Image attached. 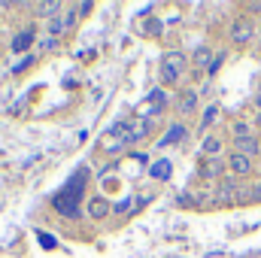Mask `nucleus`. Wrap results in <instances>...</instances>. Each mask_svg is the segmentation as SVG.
<instances>
[{"label": "nucleus", "instance_id": "f3484780", "mask_svg": "<svg viewBox=\"0 0 261 258\" xmlns=\"http://www.w3.org/2000/svg\"><path fill=\"white\" fill-rule=\"evenodd\" d=\"M234 197V179H222V189H219V200H231Z\"/></svg>", "mask_w": 261, "mask_h": 258}, {"label": "nucleus", "instance_id": "6e6552de", "mask_svg": "<svg viewBox=\"0 0 261 258\" xmlns=\"http://www.w3.org/2000/svg\"><path fill=\"white\" fill-rule=\"evenodd\" d=\"M195 107H197V94L195 91H182V97L176 100V113H179V116H189Z\"/></svg>", "mask_w": 261, "mask_h": 258}, {"label": "nucleus", "instance_id": "f8f14e48", "mask_svg": "<svg viewBox=\"0 0 261 258\" xmlns=\"http://www.w3.org/2000/svg\"><path fill=\"white\" fill-rule=\"evenodd\" d=\"M107 210H110V207H107L103 197H91V200H88V216H91V219H103Z\"/></svg>", "mask_w": 261, "mask_h": 258}, {"label": "nucleus", "instance_id": "dca6fc26", "mask_svg": "<svg viewBox=\"0 0 261 258\" xmlns=\"http://www.w3.org/2000/svg\"><path fill=\"white\" fill-rule=\"evenodd\" d=\"M216 119H219V107H206V110H203V119H200V131L210 128Z\"/></svg>", "mask_w": 261, "mask_h": 258}, {"label": "nucleus", "instance_id": "ddd939ff", "mask_svg": "<svg viewBox=\"0 0 261 258\" xmlns=\"http://www.w3.org/2000/svg\"><path fill=\"white\" fill-rule=\"evenodd\" d=\"M192 64L210 70V67H213V52H210V49H197L195 55H192Z\"/></svg>", "mask_w": 261, "mask_h": 258}, {"label": "nucleus", "instance_id": "39448f33", "mask_svg": "<svg viewBox=\"0 0 261 258\" xmlns=\"http://www.w3.org/2000/svg\"><path fill=\"white\" fill-rule=\"evenodd\" d=\"M252 37H255V24L249 18H237L234 28H231V40L234 43H249Z\"/></svg>", "mask_w": 261, "mask_h": 258}, {"label": "nucleus", "instance_id": "f03ea898", "mask_svg": "<svg viewBox=\"0 0 261 258\" xmlns=\"http://www.w3.org/2000/svg\"><path fill=\"white\" fill-rule=\"evenodd\" d=\"M85 179V173H76V179H73V186L67 183V189L58 197H55V207H58V213H64V216H76V207H79V197H82V183Z\"/></svg>", "mask_w": 261, "mask_h": 258}, {"label": "nucleus", "instance_id": "f257e3e1", "mask_svg": "<svg viewBox=\"0 0 261 258\" xmlns=\"http://www.w3.org/2000/svg\"><path fill=\"white\" fill-rule=\"evenodd\" d=\"M186 64H189V58H186L182 52H167V55L161 58V82H164V85H176L179 76L186 73Z\"/></svg>", "mask_w": 261, "mask_h": 258}, {"label": "nucleus", "instance_id": "6ab92c4d", "mask_svg": "<svg viewBox=\"0 0 261 258\" xmlns=\"http://www.w3.org/2000/svg\"><path fill=\"white\" fill-rule=\"evenodd\" d=\"M40 46H43V49H55V46H58V40H55V37H46Z\"/></svg>", "mask_w": 261, "mask_h": 258}, {"label": "nucleus", "instance_id": "0eeeda50", "mask_svg": "<svg viewBox=\"0 0 261 258\" xmlns=\"http://www.w3.org/2000/svg\"><path fill=\"white\" fill-rule=\"evenodd\" d=\"M228 167H231L237 176H246V173H252V158H246V155L234 152V155L228 158Z\"/></svg>", "mask_w": 261, "mask_h": 258}, {"label": "nucleus", "instance_id": "20e7f679", "mask_svg": "<svg viewBox=\"0 0 261 258\" xmlns=\"http://www.w3.org/2000/svg\"><path fill=\"white\" fill-rule=\"evenodd\" d=\"M73 21H76V6H70L67 12H61V15H55V18H49L46 21V31H49V37H61V34H67L70 28H73Z\"/></svg>", "mask_w": 261, "mask_h": 258}, {"label": "nucleus", "instance_id": "412c9836", "mask_svg": "<svg viewBox=\"0 0 261 258\" xmlns=\"http://www.w3.org/2000/svg\"><path fill=\"white\" fill-rule=\"evenodd\" d=\"M258 107H261V91H258Z\"/></svg>", "mask_w": 261, "mask_h": 258}, {"label": "nucleus", "instance_id": "423d86ee", "mask_svg": "<svg viewBox=\"0 0 261 258\" xmlns=\"http://www.w3.org/2000/svg\"><path fill=\"white\" fill-rule=\"evenodd\" d=\"M234 152H240V155H246V158H252V155H258V140H255L252 134H243V137H234Z\"/></svg>", "mask_w": 261, "mask_h": 258}, {"label": "nucleus", "instance_id": "9d476101", "mask_svg": "<svg viewBox=\"0 0 261 258\" xmlns=\"http://www.w3.org/2000/svg\"><path fill=\"white\" fill-rule=\"evenodd\" d=\"M31 43H34V34L31 31H21V34H15V40H12V52H28L31 49Z\"/></svg>", "mask_w": 261, "mask_h": 258}, {"label": "nucleus", "instance_id": "2eb2a0df", "mask_svg": "<svg viewBox=\"0 0 261 258\" xmlns=\"http://www.w3.org/2000/svg\"><path fill=\"white\" fill-rule=\"evenodd\" d=\"M222 149V140L219 137H206L203 140V155H210V158H216V152Z\"/></svg>", "mask_w": 261, "mask_h": 258}, {"label": "nucleus", "instance_id": "1a4fd4ad", "mask_svg": "<svg viewBox=\"0 0 261 258\" xmlns=\"http://www.w3.org/2000/svg\"><path fill=\"white\" fill-rule=\"evenodd\" d=\"M186 134H189V131H186V125H179V122H176V125H170V131L164 134V140H161L158 146H173V143H179Z\"/></svg>", "mask_w": 261, "mask_h": 258}, {"label": "nucleus", "instance_id": "7ed1b4c3", "mask_svg": "<svg viewBox=\"0 0 261 258\" xmlns=\"http://www.w3.org/2000/svg\"><path fill=\"white\" fill-rule=\"evenodd\" d=\"M113 134H119V143H137L149 134V125H146L143 116H134V119H125L122 125H116Z\"/></svg>", "mask_w": 261, "mask_h": 258}, {"label": "nucleus", "instance_id": "9b49d317", "mask_svg": "<svg viewBox=\"0 0 261 258\" xmlns=\"http://www.w3.org/2000/svg\"><path fill=\"white\" fill-rule=\"evenodd\" d=\"M222 167H225V164H222V158H206V161H203V167H200V173H203L206 179H213V176H219V173H222Z\"/></svg>", "mask_w": 261, "mask_h": 258}, {"label": "nucleus", "instance_id": "aec40b11", "mask_svg": "<svg viewBox=\"0 0 261 258\" xmlns=\"http://www.w3.org/2000/svg\"><path fill=\"white\" fill-rule=\"evenodd\" d=\"M40 243H43V246H55V240H52V237H46V234H40Z\"/></svg>", "mask_w": 261, "mask_h": 258}, {"label": "nucleus", "instance_id": "4468645a", "mask_svg": "<svg viewBox=\"0 0 261 258\" xmlns=\"http://www.w3.org/2000/svg\"><path fill=\"white\" fill-rule=\"evenodd\" d=\"M64 6L58 3V0H49V3H37V12H43L46 18H55V12H61Z\"/></svg>", "mask_w": 261, "mask_h": 258}, {"label": "nucleus", "instance_id": "a211bd4d", "mask_svg": "<svg viewBox=\"0 0 261 258\" xmlns=\"http://www.w3.org/2000/svg\"><path fill=\"white\" fill-rule=\"evenodd\" d=\"M152 176H158V179H164V176H170V164H167V161H161V164H155V167H152Z\"/></svg>", "mask_w": 261, "mask_h": 258}]
</instances>
